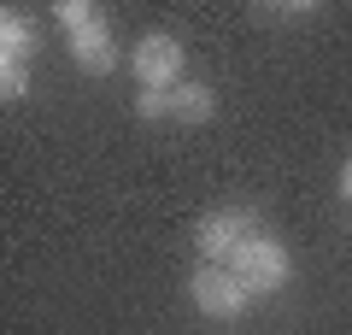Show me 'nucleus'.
<instances>
[{"label": "nucleus", "mask_w": 352, "mask_h": 335, "mask_svg": "<svg viewBox=\"0 0 352 335\" xmlns=\"http://www.w3.org/2000/svg\"><path fill=\"white\" fill-rule=\"evenodd\" d=\"M135 118L141 124H170V88H135Z\"/></svg>", "instance_id": "1a4fd4ad"}, {"label": "nucleus", "mask_w": 352, "mask_h": 335, "mask_svg": "<svg viewBox=\"0 0 352 335\" xmlns=\"http://www.w3.org/2000/svg\"><path fill=\"white\" fill-rule=\"evenodd\" d=\"M340 200L352 206V159H340Z\"/></svg>", "instance_id": "9b49d317"}, {"label": "nucleus", "mask_w": 352, "mask_h": 335, "mask_svg": "<svg viewBox=\"0 0 352 335\" xmlns=\"http://www.w3.org/2000/svg\"><path fill=\"white\" fill-rule=\"evenodd\" d=\"M36 18L30 12H0V59H18V65H30V53H36Z\"/></svg>", "instance_id": "0eeeda50"}, {"label": "nucleus", "mask_w": 352, "mask_h": 335, "mask_svg": "<svg viewBox=\"0 0 352 335\" xmlns=\"http://www.w3.org/2000/svg\"><path fill=\"white\" fill-rule=\"evenodd\" d=\"M217 118V94H212V83H182V88H170V124H182V130H206Z\"/></svg>", "instance_id": "423d86ee"}, {"label": "nucleus", "mask_w": 352, "mask_h": 335, "mask_svg": "<svg viewBox=\"0 0 352 335\" xmlns=\"http://www.w3.org/2000/svg\"><path fill=\"white\" fill-rule=\"evenodd\" d=\"M53 18H59V30H65V36H76V30H94V24H106V12L94 6V0H59V12H53Z\"/></svg>", "instance_id": "6e6552de"}, {"label": "nucleus", "mask_w": 352, "mask_h": 335, "mask_svg": "<svg viewBox=\"0 0 352 335\" xmlns=\"http://www.w3.org/2000/svg\"><path fill=\"white\" fill-rule=\"evenodd\" d=\"M65 48H71V65L82 77H112L118 71V41H112V30H106V24L65 36Z\"/></svg>", "instance_id": "39448f33"}, {"label": "nucleus", "mask_w": 352, "mask_h": 335, "mask_svg": "<svg viewBox=\"0 0 352 335\" xmlns=\"http://www.w3.org/2000/svg\"><path fill=\"white\" fill-rule=\"evenodd\" d=\"M258 212L252 206H217L200 218V230H194V241H200V265H229L247 241H258Z\"/></svg>", "instance_id": "f03ea898"}, {"label": "nucleus", "mask_w": 352, "mask_h": 335, "mask_svg": "<svg viewBox=\"0 0 352 335\" xmlns=\"http://www.w3.org/2000/svg\"><path fill=\"white\" fill-rule=\"evenodd\" d=\"M129 71L141 88H182L188 77V48L170 36V30H147V36L129 48Z\"/></svg>", "instance_id": "7ed1b4c3"}, {"label": "nucleus", "mask_w": 352, "mask_h": 335, "mask_svg": "<svg viewBox=\"0 0 352 335\" xmlns=\"http://www.w3.org/2000/svg\"><path fill=\"white\" fill-rule=\"evenodd\" d=\"M188 300L206 312V318H241L252 306V294L241 288V276L229 265H194L188 271Z\"/></svg>", "instance_id": "20e7f679"}, {"label": "nucleus", "mask_w": 352, "mask_h": 335, "mask_svg": "<svg viewBox=\"0 0 352 335\" xmlns=\"http://www.w3.org/2000/svg\"><path fill=\"white\" fill-rule=\"evenodd\" d=\"M229 271L241 276V288H247L252 300H270V294H282V288L294 283V253H288V241L258 236V241H247V247L229 259Z\"/></svg>", "instance_id": "f257e3e1"}, {"label": "nucleus", "mask_w": 352, "mask_h": 335, "mask_svg": "<svg viewBox=\"0 0 352 335\" xmlns=\"http://www.w3.org/2000/svg\"><path fill=\"white\" fill-rule=\"evenodd\" d=\"M30 94V65H18V59H0V100L12 106V100H24Z\"/></svg>", "instance_id": "9d476101"}]
</instances>
